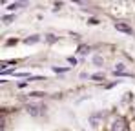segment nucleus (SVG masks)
<instances>
[{"instance_id": "nucleus-2", "label": "nucleus", "mask_w": 135, "mask_h": 131, "mask_svg": "<svg viewBox=\"0 0 135 131\" xmlns=\"http://www.w3.org/2000/svg\"><path fill=\"white\" fill-rule=\"evenodd\" d=\"M115 29H117V31H122V33H126V35H133V29H132L128 24H124V22H115Z\"/></svg>"}, {"instance_id": "nucleus-6", "label": "nucleus", "mask_w": 135, "mask_h": 131, "mask_svg": "<svg viewBox=\"0 0 135 131\" xmlns=\"http://www.w3.org/2000/svg\"><path fill=\"white\" fill-rule=\"evenodd\" d=\"M20 6H24V4H11L9 9H17V7H20Z\"/></svg>"}, {"instance_id": "nucleus-4", "label": "nucleus", "mask_w": 135, "mask_h": 131, "mask_svg": "<svg viewBox=\"0 0 135 131\" xmlns=\"http://www.w3.org/2000/svg\"><path fill=\"white\" fill-rule=\"evenodd\" d=\"M35 42H38V37H37V35L31 37V38H26V44H35Z\"/></svg>"}, {"instance_id": "nucleus-1", "label": "nucleus", "mask_w": 135, "mask_h": 131, "mask_svg": "<svg viewBox=\"0 0 135 131\" xmlns=\"http://www.w3.org/2000/svg\"><path fill=\"white\" fill-rule=\"evenodd\" d=\"M112 131H128V124H126V120L124 118H115L112 124Z\"/></svg>"}, {"instance_id": "nucleus-5", "label": "nucleus", "mask_w": 135, "mask_h": 131, "mask_svg": "<svg viewBox=\"0 0 135 131\" xmlns=\"http://www.w3.org/2000/svg\"><path fill=\"white\" fill-rule=\"evenodd\" d=\"M93 62H95V64H102V58H100V57H95Z\"/></svg>"}, {"instance_id": "nucleus-3", "label": "nucleus", "mask_w": 135, "mask_h": 131, "mask_svg": "<svg viewBox=\"0 0 135 131\" xmlns=\"http://www.w3.org/2000/svg\"><path fill=\"white\" fill-rule=\"evenodd\" d=\"M40 109H42V106H33V104H29V106H27V113H31V115H38Z\"/></svg>"}]
</instances>
